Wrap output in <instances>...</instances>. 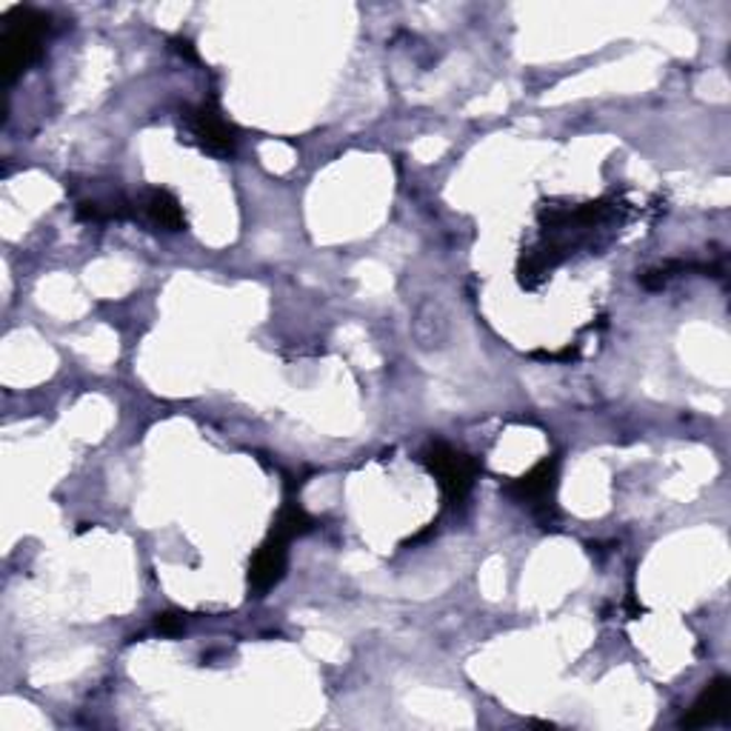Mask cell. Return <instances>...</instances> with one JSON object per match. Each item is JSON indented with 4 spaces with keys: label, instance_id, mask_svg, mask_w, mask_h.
I'll list each match as a JSON object with an SVG mask.
<instances>
[{
    "label": "cell",
    "instance_id": "obj_6",
    "mask_svg": "<svg viewBox=\"0 0 731 731\" xmlns=\"http://www.w3.org/2000/svg\"><path fill=\"white\" fill-rule=\"evenodd\" d=\"M726 706H729V681L726 677H717L709 686L703 688L700 697L692 703V709L683 715L681 726L683 729H703V726H711L715 720L726 715Z\"/></svg>",
    "mask_w": 731,
    "mask_h": 731
},
{
    "label": "cell",
    "instance_id": "obj_1",
    "mask_svg": "<svg viewBox=\"0 0 731 731\" xmlns=\"http://www.w3.org/2000/svg\"><path fill=\"white\" fill-rule=\"evenodd\" d=\"M46 32H49L46 12H37L32 7H18L9 12L3 21V35H0V69L7 83L18 81L40 58Z\"/></svg>",
    "mask_w": 731,
    "mask_h": 731
},
{
    "label": "cell",
    "instance_id": "obj_3",
    "mask_svg": "<svg viewBox=\"0 0 731 731\" xmlns=\"http://www.w3.org/2000/svg\"><path fill=\"white\" fill-rule=\"evenodd\" d=\"M186 126H189L192 138L218 158H229L237 147V129L223 117L218 101H206L186 112Z\"/></svg>",
    "mask_w": 731,
    "mask_h": 731
},
{
    "label": "cell",
    "instance_id": "obj_5",
    "mask_svg": "<svg viewBox=\"0 0 731 731\" xmlns=\"http://www.w3.org/2000/svg\"><path fill=\"white\" fill-rule=\"evenodd\" d=\"M555 486H557V461L552 457V461L537 463L532 472H526L523 477L509 483L506 491H509L512 498H518L520 503H546V500L555 495Z\"/></svg>",
    "mask_w": 731,
    "mask_h": 731
},
{
    "label": "cell",
    "instance_id": "obj_10",
    "mask_svg": "<svg viewBox=\"0 0 731 731\" xmlns=\"http://www.w3.org/2000/svg\"><path fill=\"white\" fill-rule=\"evenodd\" d=\"M175 46H177V51H181V55H186L189 60H198V51L192 49L189 40H175Z\"/></svg>",
    "mask_w": 731,
    "mask_h": 731
},
{
    "label": "cell",
    "instance_id": "obj_8",
    "mask_svg": "<svg viewBox=\"0 0 731 731\" xmlns=\"http://www.w3.org/2000/svg\"><path fill=\"white\" fill-rule=\"evenodd\" d=\"M271 529L286 534L289 541H294V537H303V534L312 532V529H315V520L309 518L298 503H286L278 512V518H275V526Z\"/></svg>",
    "mask_w": 731,
    "mask_h": 731
},
{
    "label": "cell",
    "instance_id": "obj_2",
    "mask_svg": "<svg viewBox=\"0 0 731 731\" xmlns=\"http://www.w3.org/2000/svg\"><path fill=\"white\" fill-rule=\"evenodd\" d=\"M426 468L440 480V489L446 491L452 503H461L466 498L477 477V461L468 457L461 449L449 446V443H429L423 452Z\"/></svg>",
    "mask_w": 731,
    "mask_h": 731
},
{
    "label": "cell",
    "instance_id": "obj_9",
    "mask_svg": "<svg viewBox=\"0 0 731 731\" xmlns=\"http://www.w3.org/2000/svg\"><path fill=\"white\" fill-rule=\"evenodd\" d=\"M154 626H158L161 635H177V631H183L186 620H183V615H177V612H163V615H158Z\"/></svg>",
    "mask_w": 731,
    "mask_h": 731
},
{
    "label": "cell",
    "instance_id": "obj_7",
    "mask_svg": "<svg viewBox=\"0 0 731 731\" xmlns=\"http://www.w3.org/2000/svg\"><path fill=\"white\" fill-rule=\"evenodd\" d=\"M138 209L143 212V218L152 220L154 227L166 229V232H181L186 229V214H183L181 200L166 189H149L143 198H140Z\"/></svg>",
    "mask_w": 731,
    "mask_h": 731
},
{
    "label": "cell",
    "instance_id": "obj_4",
    "mask_svg": "<svg viewBox=\"0 0 731 731\" xmlns=\"http://www.w3.org/2000/svg\"><path fill=\"white\" fill-rule=\"evenodd\" d=\"M289 537L271 529L269 537L260 543V548L252 557L250 566V585L257 594H266L271 585H278L283 580L286 560H289Z\"/></svg>",
    "mask_w": 731,
    "mask_h": 731
}]
</instances>
